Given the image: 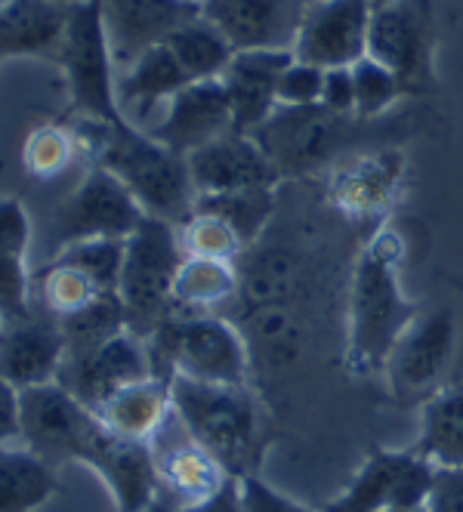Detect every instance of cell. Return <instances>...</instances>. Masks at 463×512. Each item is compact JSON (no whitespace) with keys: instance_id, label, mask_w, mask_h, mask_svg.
Instances as JSON below:
<instances>
[{"instance_id":"1","label":"cell","mask_w":463,"mask_h":512,"mask_svg":"<svg viewBox=\"0 0 463 512\" xmlns=\"http://www.w3.org/2000/svg\"><path fill=\"white\" fill-rule=\"evenodd\" d=\"M405 238L389 226H377L352 263L346 294V368L359 377L383 374L386 358L420 306L402 287Z\"/></svg>"},{"instance_id":"2","label":"cell","mask_w":463,"mask_h":512,"mask_svg":"<svg viewBox=\"0 0 463 512\" xmlns=\"http://www.w3.org/2000/svg\"><path fill=\"white\" fill-rule=\"evenodd\" d=\"M71 130L78 136L81 155L115 173L146 216L183 226L195 213L198 192L192 186L186 155H176L155 136L127 121L102 124L93 118H78Z\"/></svg>"},{"instance_id":"3","label":"cell","mask_w":463,"mask_h":512,"mask_svg":"<svg viewBox=\"0 0 463 512\" xmlns=\"http://www.w3.org/2000/svg\"><path fill=\"white\" fill-rule=\"evenodd\" d=\"M399 127L389 118H359L315 105H278L251 133L281 179H303L331 170L337 161L393 145Z\"/></svg>"},{"instance_id":"4","label":"cell","mask_w":463,"mask_h":512,"mask_svg":"<svg viewBox=\"0 0 463 512\" xmlns=\"http://www.w3.org/2000/svg\"><path fill=\"white\" fill-rule=\"evenodd\" d=\"M173 414L201 448L223 463L235 479L263 472L272 432L254 386H220L173 377Z\"/></svg>"},{"instance_id":"5","label":"cell","mask_w":463,"mask_h":512,"mask_svg":"<svg viewBox=\"0 0 463 512\" xmlns=\"http://www.w3.org/2000/svg\"><path fill=\"white\" fill-rule=\"evenodd\" d=\"M146 349L155 377L254 386L251 352H247L244 334L226 315L173 309V315L146 340Z\"/></svg>"},{"instance_id":"6","label":"cell","mask_w":463,"mask_h":512,"mask_svg":"<svg viewBox=\"0 0 463 512\" xmlns=\"http://www.w3.org/2000/svg\"><path fill=\"white\" fill-rule=\"evenodd\" d=\"M176 226L146 216L124 241V263L118 297L124 306L127 331L146 343L173 315V278L183 263Z\"/></svg>"},{"instance_id":"7","label":"cell","mask_w":463,"mask_h":512,"mask_svg":"<svg viewBox=\"0 0 463 512\" xmlns=\"http://www.w3.org/2000/svg\"><path fill=\"white\" fill-rule=\"evenodd\" d=\"M22 435L19 442L53 469L68 463L90 466L109 438L96 411L71 395L62 383H44L19 392Z\"/></svg>"},{"instance_id":"8","label":"cell","mask_w":463,"mask_h":512,"mask_svg":"<svg viewBox=\"0 0 463 512\" xmlns=\"http://www.w3.org/2000/svg\"><path fill=\"white\" fill-rule=\"evenodd\" d=\"M56 62L65 75L68 102L78 118L124 124L118 105V68L102 28L99 0H84V4L71 7Z\"/></svg>"},{"instance_id":"9","label":"cell","mask_w":463,"mask_h":512,"mask_svg":"<svg viewBox=\"0 0 463 512\" xmlns=\"http://www.w3.org/2000/svg\"><path fill=\"white\" fill-rule=\"evenodd\" d=\"M405 173V155L396 145H380V149L355 152L325 170L322 192L328 207H334L340 216L377 229L396 210L405 189Z\"/></svg>"},{"instance_id":"10","label":"cell","mask_w":463,"mask_h":512,"mask_svg":"<svg viewBox=\"0 0 463 512\" xmlns=\"http://www.w3.org/2000/svg\"><path fill=\"white\" fill-rule=\"evenodd\" d=\"M457 349V318L448 309L420 312L396 340L383 377L399 405H423L439 386Z\"/></svg>"},{"instance_id":"11","label":"cell","mask_w":463,"mask_h":512,"mask_svg":"<svg viewBox=\"0 0 463 512\" xmlns=\"http://www.w3.org/2000/svg\"><path fill=\"white\" fill-rule=\"evenodd\" d=\"M146 213L136 198L124 189V182L105 167H90L81 186L71 192L50 223V247L59 253L68 244L93 238H127Z\"/></svg>"},{"instance_id":"12","label":"cell","mask_w":463,"mask_h":512,"mask_svg":"<svg viewBox=\"0 0 463 512\" xmlns=\"http://www.w3.org/2000/svg\"><path fill=\"white\" fill-rule=\"evenodd\" d=\"M436 463L420 451H389L371 448L362 466L355 469L343 494L322 506V512H386L423 506L433 488Z\"/></svg>"},{"instance_id":"13","label":"cell","mask_w":463,"mask_h":512,"mask_svg":"<svg viewBox=\"0 0 463 512\" xmlns=\"http://www.w3.org/2000/svg\"><path fill=\"white\" fill-rule=\"evenodd\" d=\"M433 53V4H426V0H399L393 7L371 13L368 56L393 68L417 96L436 87Z\"/></svg>"},{"instance_id":"14","label":"cell","mask_w":463,"mask_h":512,"mask_svg":"<svg viewBox=\"0 0 463 512\" xmlns=\"http://www.w3.org/2000/svg\"><path fill=\"white\" fill-rule=\"evenodd\" d=\"M368 0H309L294 56L318 68H349L368 56V25H371Z\"/></svg>"},{"instance_id":"15","label":"cell","mask_w":463,"mask_h":512,"mask_svg":"<svg viewBox=\"0 0 463 512\" xmlns=\"http://www.w3.org/2000/svg\"><path fill=\"white\" fill-rule=\"evenodd\" d=\"M149 448L158 472V497L176 509L204 503L229 479L223 463L195 442L176 414H170V420L158 429Z\"/></svg>"},{"instance_id":"16","label":"cell","mask_w":463,"mask_h":512,"mask_svg":"<svg viewBox=\"0 0 463 512\" xmlns=\"http://www.w3.org/2000/svg\"><path fill=\"white\" fill-rule=\"evenodd\" d=\"M99 16L115 68H130L142 53L167 44L173 31L201 16L198 0H99Z\"/></svg>"},{"instance_id":"17","label":"cell","mask_w":463,"mask_h":512,"mask_svg":"<svg viewBox=\"0 0 463 512\" xmlns=\"http://www.w3.org/2000/svg\"><path fill=\"white\" fill-rule=\"evenodd\" d=\"M306 0H201V16L235 53L294 50Z\"/></svg>"},{"instance_id":"18","label":"cell","mask_w":463,"mask_h":512,"mask_svg":"<svg viewBox=\"0 0 463 512\" xmlns=\"http://www.w3.org/2000/svg\"><path fill=\"white\" fill-rule=\"evenodd\" d=\"M146 377H152L149 349L139 337L124 331L87 355L65 358L56 383H62L81 405L96 411L102 401L112 398L118 389L136 380H146Z\"/></svg>"},{"instance_id":"19","label":"cell","mask_w":463,"mask_h":512,"mask_svg":"<svg viewBox=\"0 0 463 512\" xmlns=\"http://www.w3.org/2000/svg\"><path fill=\"white\" fill-rule=\"evenodd\" d=\"M62 361L65 343L59 321L38 303L25 318L0 324V380L19 392L56 383Z\"/></svg>"},{"instance_id":"20","label":"cell","mask_w":463,"mask_h":512,"mask_svg":"<svg viewBox=\"0 0 463 512\" xmlns=\"http://www.w3.org/2000/svg\"><path fill=\"white\" fill-rule=\"evenodd\" d=\"M186 161L198 195L266 189L281 182L278 170L260 149V142L251 133H238V130L210 139L207 145L186 155Z\"/></svg>"},{"instance_id":"21","label":"cell","mask_w":463,"mask_h":512,"mask_svg":"<svg viewBox=\"0 0 463 512\" xmlns=\"http://www.w3.org/2000/svg\"><path fill=\"white\" fill-rule=\"evenodd\" d=\"M229 130H235L232 105L220 78L183 87L164 105L161 118L146 127L149 136H155L176 155H192L195 149Z\"/></svg>"},{"instance_id":"22","label":"cell","mask_w":463,"mask_h":512,"mask_svg":"<svg viewBox=\"0 0 463 512\" xmlns=\"http://www.w3.org/2000/svg\"><path fill=\"white\" fill-rule=\"evenodd\" d=\"M235 266H238V297L232 303L235 312L297 303L309 278V256L291 241L260 238L241 253V260Z\"/></svg>"},{"instance_id":"23","label":"cell","mask_w":463,"mask_h":512,"mask_svg":"<svg viewBox=\"0 0 463 512\" xmlns=\"http://www.w3.org/2000/svg\"><path fill=\"white\" fill-rule=\"evenodd\" d=\"M291 62L294 50H241L229 59L220 81L238 133H254L278 108V81Z\"/></svg>"},{"instance_id":"24","label":"cell","mask_w":463,"mask_h":512,"mask_svg":"<svg viewBox=\"0 0 463 512\" xmlns=\"http://www.w3.org/2000/svg\"><path fill=\"white\" fill-rule=\"evenodd\" d=\"M232 321L244 334L247 352H251V368L257 374H281L294 368L306 355L309 346V324L303 321L297 303H278L235 312Z\"/></svg>"},{"instance_id":"25","label":"cell","mask_w":463,"mask_h":512,"mask_svg":"<svg viewBox=\"0 0 463 512\" xmlns=\"http://www.w3.org/2000/svg\"><path fill=\"white\" fill-rule=\"evenodd\" d=\"M189 84L195 81L186 75L183 65L176 62L167 44L152 47L118 75V105H121L124 121L146 130L155 108L164 112V105Z\"/></svg>"},{"instance_id":"26","label":"cell","mask_w":463,"mask_h":512,"mask_svg":"<svg viewBox=\"0 0 463 512\" xmlns=\"http://www.w3.org/2000/svg\"><path fill=\"white\" fill-rule=\"evenodd\" d=\"M71 7L53 0H4L0 4V59L34 56L56 62Z\"/></svg>"},{"instance_id":"27","label":"cell","mask_w":463,"mask_h":512,"mask_svg":"<svg viewBox=\"0 0 463 512\" xmlns=\"http://www.w3.org/2000/svg\"><path fill=\"white\" fill-rule=\"evenodd\" d=\"M90 469L112 491L118 512H139L158 497L155 457L146 442H127V438L109 432Z\"/></svg>"},{"instance_id":"28","label":"cell","mask_w":463,"mask_h":512,"mask_svg":"<svg viewBox=\"0 0 463 512\" xmlns=\"http://www.w3.org/2000/svg\"><path fill=\"white\" fill-rule=\"evenodd\" d=\"M31 223L16 198H0V321H19L34 309Z\"/></svg>"},{"instance_id":"29","label":"cell","mask_w":463,"mask_h":512,"mask_svg":"<svg viewBox=\"0 0 463 512\" xmlns=\"http://www.w3.org/2000/svg\"><path fill=\"white\" fill-rule=\"evenodd\" d=\"M170 383L164 377H146L136 380L124 389H118L112 398H105L96 408V417L102 426L127 438V442H152L158 429L170 420L173 414V395Z\"/></svg>"},{"instance_id":"30","label":"cell","mask_w":463,"mask_h":512,"mask_svg":"<svg viewBox=\"0 0 463 512\" xmlns=\"http://www.w3.org/2000/svg\"><path fill=\"white\" fill-rule=\"evenodd\" d=\"M414 451L436 466H463V380L439 386L420 405Z\"/></svg>"},{"instance_id":"31","label":"cell","mask_w":463,"mask_h":512,"mask_svg":"<svg viewBox=\"0 0 463 512\" xmlns=\"http://www.w3.org/2000/svg\"><path fill=\"white\" fill-rule=\"evenodd\" d=\"M50 463L31 454L22 442L0 448V512H38L59 494Z\"/></svg>"},{"instance_id":"32","label":"cell","mask_w":463,"mask_h":512,"mask_svg":"<svg viewBox=\"0 0 463 512\" xmlns=\"http://www.w3.org/2000/svg\"><path fill=\"white\" fill-rule=\"evenodd\" d=\"M238 297V266L226 260L183 256L173 278L176 312H213L223 315Z\"/></svg>"},{"instance_id":"33","label":"cell","mask_w":463,"mask_h":512,"mask_svg":"<svg viewBox=\"0 0 463 512\" xmlns=\"http://www.w3.org/2000/svg\"><path fill=\"white\" fill-rule=\"evenodd\" d=\"M34 290H38V306L53 318L75 315L87 309L93 300H99L102 294H112L87 269L65 260V256H53L44 266V272L34 278Z\"/></svg>"},{"instance_id":"34","label":"cell","mask_w":463,"mask_h":512,"mask_svg":"<svg viewBox=\"0 0 463 512\" xmlns=\"http://www.w3.org/2000/svg\"><path fill=\"white\" fill-rule=\"evenodd\" d=\"M167 50L183 65V71L192 81H213L220 78L235 50L229 41L213 28L204 16L186 22L180 31H173L167 38Z\"/></svg>"},{"instance_id":"35","label":"cell","mask_w":463,"mask_h":512,"mask_svg":"<svg viewBox=\"0 0 463 512\" xmlns=\"http://www.w3.org/2000/svg\"><path fill=\"white\" fill-rule=\"evenodd\" d=\"M59 331H62V343H65V358H78L87 355L99 346H105L109 340H115L118 334L127 331V318H124V306L118 290L112 294H102L99 300H93L87 309L56 318Z\"/></svg>"},{"instance_id":"36","label":"cell","mask_w":463,"mask_h":512,"mask_svg":"<svg viewBox=\"0 0 463 512\" xmlns=\"http://www.w3.org/2000/svg\"><path fill=\"white\" fill-rule=\"evenodd\" d=\"M275 195L278 186L266 189H241V192H220V195H198L195 210L213 213L241 235L244 247H251L263 238L275 216Z\"/></svg>"},{"instance_id":"37","label":"cell","mask_w":463,"mask_h":512,"mask_svg":"<svg viewBox=\"0 0 463 512\" xmlns=\"http://www.w3.org/2000/svg\"><path fill=\"white\" fill-rule=\"evenodd\" d=\"M78 155H81V145H78L75 130L62 124H44L28 133L22 145V167L31 179L50 182V179H59L75 164Z\"/></svg>"},{"instance_id":"38","label":"cell","mask_w":463,"mask_h":512,"mask_svg":"<svg viewBox=\"0 0 463 512\" xmlns=\"http://www.w3.org/2000/svg\"><path fill=\"white\" fill-rule=\"evenodd\" d=\"M352 78H355V115L368 121L386 118L402 99L417 96L393 68L380 65L371 56L352 65Z\"/></svg>"},{"instance_id":"39","label":"cell","mask_w":463,"mask_h":512,"mask_svg":"<svg viewBox=\"0 0 463 512\" xmlns=\"http://www.w3.org/2000/svg\"><path fill=\"white\" fill-rule=\"evenodd\" d=\"M180 247L186 256H204V260H226L238 263L241 253L247 250L241 235L226 223V219L195 210L183 226H176Z\"/></svg>"},{"instance_id":"40","label":"cell","mask_w":463,"mask_h":512,"mask_svg":"<svg viewBox=\"0 0 463 512\" xmlns=\"http://www.w3.org/2000/svg\"><path fill=\"white\" fill-rule=\"evenodd\" d=\"M322 87H325V68L294 56V62L281 71L278 105H315L322 102Z\"/></svg>"},{"instance_id":"41","label":"cell","mask_w":463,"mask_h":512,"mask_svg":"<svg viewBox=\"0 0 463 512\" xmlns=\"http://www.w3.org/2000/svg\"><path fill=\"white\" fill-rule=\"evenodd\" d=\"M241 512H315L297 500H291L288 494H281L278 488H272L263 472H251L241 475Z\"/></svg>"},{"instance_id":"42","label":"cell","mask_w":463,"mask_h":512,"mask_svg":"<svg viewBox=\"0 0 463 512\" xmlns=\"http://www.w3.org/2000/svg\"><path fill=\"white\" fill-rule=\"evenodd\" d=\"M426 512H463V466H436Z\"/></svg>"},{"instance_id":"43","label":"cell","mask_w":463,"mask_h":512,"mask_svg":"<svg viewBox=\"0 0 463 512\" xmlns=\"http://www.w3.org/2000/svg\"><path fill=\"white\" fill-rule=\"evenodd\" d=\"M322 105L340 115H355V78L349 68H325Z\"/></svg>"},{"instance_id":"44","label":"cell","mask_w":463,"mask_h":512,"mask_svg":"<svg viewBox=\"0 0 463 512\" xmlns=\"http://www.w3.org/2000/svg\"><path fill=\"white\" fill-rule=\"evenodd\" d=\"M22 435V405H19V389L0 380V448L19 442Z\"/></svg>"},{"instance_id":"45","label":"cell","mask_w":463,"mask_h":512,"mask_svg":"<svg viewBox=\"0 0 463 512\" xmlns=\"http://www.w3.org/2000/svg\"><path fill=\"white\" fill-rule=\"evenodd\" d=\"M176 512H241V485L235 475H229L226 485L213 497H207L204 503L186 506V509H176Z\"/></svg>"},{"instance_id":"46","label":"cell","mask_w":463,"mask_h":512,"mask_svg":"<svg viewBox=\"0 0 463 512\" xmlns=\"http://www.w3.org/2000/svg\"><path fill=\"white\" fill-rule=\"evenodd\" d=\"M139 512H176V506H170L167 500L155 497V503H149L146 509H139Z\"/></svg>"},{"instance_id":"47","label":"cell","mask_w":463,"mask_h":512,"mask_svg":"<svg viewBox=\"0 0 463 512\" xmlns=\"http://www.w3.org/2000/svg\"><path fill=\"white\" fill-rule=\"evenodd\" d=\"M371 4V10H383V7H393V4H399V0H368Z\"/></svg>"},{"instance_id":"48","label":"cell","mask_w":463,"mask_h":512,"mask_svg":"<svg viewBox=\"0 0 463 512\" xmlns=\"http://www.w3.org/2000/svg\"><path fill=\"white\" fill-rule=\"evenodd\" d=\"M386 512H426V506H405V509H386Z\"/></svg>"},{"instance_id":"49","label":"cell","mask_w":463,"mask_h":512,"mask_svg":"<svg viewBox=\"0 0 463 512\" xmlns=\"http://www.w3.org/2000/svg\"><path fill=\"white\" fill-rule=\"evenodd\" d=\"M53 4H59V7H78V4H84V0H53Z\"/></svg>"},{"instance_id":"50","label":"cell","mask_w":463,"mask_h":512,"mask_svg":"<svg viewBox=\"0 0 463 512\" xmlns=\"http://www.w3.org/2000/svg\"><path fill=\"white\" fill-rule=\"evenodd\" d=\"M426 4H433V0H426Z\"/></svg>"},{"instance_id":"51","label":"cell","mask_w":463,"mask_h":512,"mask_svg":"<svg viewBox=\"0 0 463 512\" xmlns=\"http://www.w3.org/2000/svg\"><path fill=\"white\" fill-rule=\"evenodd\" d=\"M0 4H4V0H0Z\"/></svg>"},{"instance_id":"52","label":"cell","mask_w":463,"mask_h":512,"mask_svg":"<svg viewBox=\"0 0 463 512\" xmlns=\"http://www.w3.org/2000/svg\"><path fill=\"white\" fill-rule=\"evenodd\" d=\"M198 4H201V0H198Z\"/></svg>"},{"instance_id":"53","label":"cell","mask_w":463,"mask_h":512,"mask_svg":"<svg viewBox=\"0 0 463 512\" xmlns=\"http://www.w3.org/2000/svg\"><path fill=\"white\" fill-rule=\"evenodd\" d=\"M0 324H4V321H0Z\"/></svg>"}]
</instances>
